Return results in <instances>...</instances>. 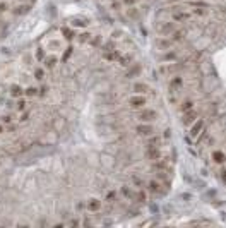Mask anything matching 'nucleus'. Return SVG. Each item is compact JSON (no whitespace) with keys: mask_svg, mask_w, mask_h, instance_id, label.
I'll return each instance as SVG.
<instances>
[{"mask_svg":"<svg viewBox=\"0 0 226 228\" xmlns=\"http://www.w3.org/2000/svg\"><path fill=\"white\" fill-rule=\"evenodd\" d=\"M156 117H158V112L156 110H146V108H141L139 113H137V120H141V122H152V120H156Z\"/></svg>","mask_w":226,"mask_h":228,"instance_id":"f257e3e1","label":"nucleus"},{"mask_svg":"<svg viewBox=\"0 0 226 228\" xmlns=\"http://www.w3.org/2000/svg\"><path fill=\"white\" fill-rule=\"evenodd\" d=\"M146 103H147V100H146L144 96H141V94H136V96L129 98V105H130V108H134V110H141V108H144Z\"/></svg>","mask_w":226,"mask_h":228,"instance_id":"f03ea898","label":"nucleus"},{"mask_svg":"<svg viewBox=\"0 0 226 228\" xmlns=\"http://www.w3.org/2000/svg\"><path fill=\"white\" fill-rule=\"evenodd\" d=\"M158 31H159V34H161V36H171L175 31H177V26H175L173 23H163L158 28Z\"/></svg>","mask_w":226,"mask_h":228,"instance_id":"7ed1b4c3","label":"nucleus"},{"mask_svg":"<svg viewBox=\"0 0 226 228\" xmlns=\"http://www.w3.org/2000/svg\"><path fill=\"white\" fill-rule=\"evenodd\" d=\"M136 132L139 135H151V134H154V127H152L151 124H147V122H142L141 125L136 127Z\"/></svg>","mask_w":226,"mask_h":228,"instance_id":"20e7f679","label":"nucleus"},{"mask_svg":"<svg viewBox=\"0 0 226 228\" xmlns=\"http://www.w3.org/2000/svg\"><path fill=\"white\" fill-rule=\"evenodd\" d=\"M195 119H199V113L192 108V110H188V112L183 113V117H182V124H183V125H188V124L195 122Z\"/></svg>","mask_w":226,"mask_h":228,"instance_id":"39448f33","label":"nucleus"},{"mask_svg":"<svg viewBox=\"0 0 226 228\" xmlns=\"http://www.w3.org/2000/svg\"><path fill=\"white\" fill-rule=\"evenodd\" d=\"M146 158H147V160H151V161L159 160V158H161V151H159L158 146H152V148L146 149Z\"/></svg>","mask_w":226,"mask_h":228,"instance_id":"423d86ee","label":"nucleus"},{"mask_svg":"<svg viewBox=\"0 0 226 228\" xmlns=\"http://www.w3.org/2000/svg\"><path fill=\"white\" fill-rule=\"evenodd\" d=\"M202 132H204V120L199 119L197 122L190 127V135H192V137H197V135L202 134Z\"/></svg>","mask_w":226,"mask_h":228,"instance_id":"0eeeda50","label":"nucleus"},{"mask_svg":"<svg viewBox=\"0 0 226 228\" xmlns=\"http://www.w3.org/2000/svg\"><path fill=\"white\" fill-rule=\"evenodd\" d=\"M173 19L177 21V23H187L188 19H190V14L188 12H183V10H173Z\"/></svg>","mask_w":226,"mask_h":228,"instance_id":"6e6552de","label":"nucleus"},{"mask_svg":"<svg viewBox=\"0 0 226 228\" xmlns=\"http://www.w3.org/2000/svg\"><path fill=\"white\" fill-rule=\"evenodd\" d=\"M100 208H101V201L96 199V197H93V199H89L86 203V209H87V211H91V213L100 211Z\"/></svg>","mask_w":226,"mask_h":228,"instance_id":"1a4fd4ad","label":"nucleus"},{"mask_svg":"<svg viewBox=\"0 0 226 228\" xmlns=\"http://www.w3.org/2000/svg\"><path fill=\"white\" fill-rule=\"evenodd\" d=\"M152 168L154 170H168V158H159V160H156V161H152Z\"/></svg>","mask_w":226,"mask_h":228,"instance_id":"9d476101","label":"nucleus"},{"mask_svg":"<svg viewBox=\"0 0 226 228\" xmlns=\"http://www.w3.org/2000/svg\"><path fill=\"white\" fill-rule=\"evenodd\" d=\"M43 64H45V69L52 71V69H55V65L58 64V58L55 57V55H50V57H45V58H43Z\"/></svg>","mask_w":226,"mask_h":228,"instance_id":"9b49d317","label":"nucleus"},{"mask_svg":"<svg viewBox=\"0 0 226 228\" xmlns=\"http://www.w3.org/2000/svg\"><path fill=\"white\" fill-rule=\"evenodd\" d=\"M171 45H173V41H171L168 36H166V38H158L156 40V46H158L159 50H168Z\"/></svg>","mask_w":226,"mask_h":228,"instance_id":"f8f14e48","label":"nucleus"},{"mask_svg":"<svg viewBox=\"0 0 226 228\" xmlns=\"http://www.w3.org/2000/svg\"><path fill=\"white\" fill-rule=\"evenodd\" d=\"M147 190L152 194H159V192H165V190H161V183L158 182V180H149L147 182Z\"/></svg>","mask_w":226,"mask_h":228,"instance_id":"ddd939ff","label":"nucleus"},{"mask_svg":"<svg viewBox=\"0 0 226 228\" xmlns=\"http://www.w3.org/2000/svg\"><path fill=\"white\" fill-rule=\"evenodd\" d=\"M159 142H161V137L156 135V134H151L147 139H146L144 146H146V148H152V146H159Z\"/></svg>","mask_w":226,"mask_h":228,"instance_id":"4468645a","label":"nucleus"},{"mask_svg":"<svg viewBox=\"0 0 226 228\" xmlns=\"http://www.w3.org/2000/svg\"><path fill=\"white\" fill-rule=\"evenodd\" d=\"M23 94H24L23 86H19V84H12V86H10V96L12 98H21Z\"/></svg>","mask_w":226,"mask_h":228,"instance_id":"2eb2a0df","label":"nucleus"},{"mask_svg":"<svg viewBox=\"0 0 226 228\" xmlns=\"http://www.w3.org/2000/svg\"><path fill=\"white\" fill-rule=\"evenodd\" d=\"M149 91V86L146 82H136L134 84V93L136 94H142V93H147Z\"/></svg>","mask_w":226,"mask_h":228,"instance_id":"dca6fc26","label":"nucleus"},{"mask_svg":"<svg viewBox=\"0 0 226 228\" xmlns=\"http://www.w3.org/2000/svg\"><path fill=\"white\" fill-rule=\"evenodd\" d=\"M194 105H195V103L192 101V100H185V101L182 103L180 106H178V110H180L182 113H185V112H188V110H192V108H194Z\"/></svg>","mask_w":226,"mask_h":228,"instance_id":"f3484780","label":"nucleus"},{"mask_svg":"<svg viewBox=\"0 0 226 228\" xmlns=\"http://www.w3.org/2000/svg\"><path fill=\"white\" fill-rule=\"evenodd\" d=\"M118 57H120V53H118V51H115V50H111V51H105V53H103V58H105V60H108V62L116 60Z\"/></svg>","mask_w":226,"mask_h":228,"instance_id":"a211bd4d","label":"nucleus"},{"mask_svg":"<svg viewBox=\"0 0 226 228\" xmlns=\"http://www.w3.org/2000/svg\"><path fill=\"white\" fill-rule=\"evenodd\" d=\"M213 160L214 161H216V163H224V161H226V156H224V153L223 151H214L213 153Z\"/></svg>","mask_w":226,"mask_h":228,"instance_id":"6ab92c4d","label":"nucleus"},{"mask_svg":"<svg viewBox=\"0 0 226 228\" xmlns=\"http://www.w3.org/2000/svg\"><path fill=\"white\" fill-rule=\"evenodd\" d=\"M170 86L173 87V89H175V87H182V86H183V79H182V77H178V76H175L173 79L170 81Z\"/></svg>","mask_w":226,"mask_h":228,"instance_id":"aec40b11","label":"nucleus"},{"mask_svg":"<svg viewBox=\"0 0 226 228\" xmlns=\"http://www.w3.org/2000/svg\"><path fill=\"white\" fill-rule=\"evenodd\" d=\"M118 62H120V65H123V67H129L130 62H132V57H130V55H123V57H118Z\"/></svg>","mask_w":226,"mask_h":228,"instance_id":"412c9836","label":"nucleus"},{"mask_svg":"<svg viewBox=\"0 0 226 228\" xmlns=\"http://www.w3.org/2000/svg\"><path fill=\"white\" fill-rule=\"evenodd\" d=\"M26 106H28L26 100H23V98H17V103H16V110H17V112H24V110H26Z\"/></svg>","mask_w":226,"mask_h":228,"instance_id":"4be33fe9","label":"nucleus"},{"mask_svg":"<svg viewBox=\"0 0 226 228\" xmlns=\"http://www.w3.org/2000/svg\"><path fill=\"white\" fill-rule=\"evenodd\" d=\"M134 199L137 201V203H141V204H144L146 201H147V196H146V192L144 190H139V192L136 194V197H134Z\"/></svg>","mask_w":226,"mask_h":228,"instance_id":"5701e85b","label":"nucleus"},{"mask_svg":"<svg viewBox=\"0 0 226 228\" xmlns=\"http://www.w3.org/2000/svg\"><path fill=\"white\" fill-rule=\"evenodd\" d=\"M24 94H26L28 98H33V96H36V94H38V89H36L34 86H29V87L24 89Z\"/></svg>","mask_w":226,"mask_h":228,"instance_id":"b1692460","label":"nucleus"},{"mask_svg":"<svg viewBox=\"0 0 226 228\" xmlns=\"http://www.w3.org/2000/svg\"><path fill=\"white\" fill-rule=\"evenodd\" d=\"M62 34L65 36V40H74V31L72 29H69V28H62Z\"/></svg>","mask_w":226,"mask_h":228,"instance_id":"393cba45","label":"nucleus"},{"mask_svg":"<svg viewBox=\"0 0 226 228\" xmlns=\"http://www.w3.org/2000/svg\"><path fill=\"white\" fill-rule=\"evenodd\" d=\"M122 194H123L125 197H129V199H134V197H136V194H134L132 190H130V187H127V185L122 187Z\"/></svg>","mask_w":226,"mask_h":228,"instance_id":"a878e982","label":"nucleus"},{"mask_svg":"<svg viewBox=\"0 0 226 228\" xmlns=\"http://www.w3.org/2000/svg\"><path fill=\"white\" fill-rule=\"evenodd\" d=\"M29 9H31L29 5H21V7H17V9L14 10V14H16V16H23V14H28Z\"/></svg>","mask_w":226,"mask_h":228,"instance_id":"bb28decb","label":"nucleus"},{"mask_svg":"<svg viewBox=\"0 0 226 228\" xmlns=\"http://www.w3.org/2000/svg\"><path fill=\"white\" fill-rule=\"evenodd\" d=\"M12 115H10V113H5V115H2L0 117V122L3 124V125H9V124H12Z\"/></svg>","mask_w":226,"mask_h":228,"instance_id":"cd10ccee","label":"nucleus"},{"mask_svg":"<svg viewBox=\"0 0 226 228\" xmlns=\"http://www.w3.org/2000/svg\"><path fill=\"white\" fill-rule=\"evenodd\" d=\"M183 36H185L183 31H175L173 34H171V41H182V40H183Z\"/></svg>","mask_w":226,"mask_h":228,"instance_id":"c85d7f7f","label":"nucleus"},{"mask_svg":"<svg viewBox=\"0 0 226 228\" xmlns=\"http://www.w3.org/2000/svg\"><path fill=\"white\" fill-rule=\"evenodd\" d=\"M34 79L36 81H43V79H45V69H36V71H34Z\"/></svg>","mask_w":226,"mask_h":228,"instance_id":"c756f323","label":"nucleus"},{"mask_svg":"<svg viewBox=\"0 0 226 228\" xmlns=\"http://www.w3.org/2000/svg\"><path fill=\"white\" fill-rule=\"evenodd\" d=\"M161 60L163 62H166V60H177V53L175 51H170V53H165L161 57Z\"/></svg>","mask_w":226,"mask_h":228,"instance_id":"7c9ffc66","label":"nucleus"},{"mask_svg":"<svg viewBox=\"0 0 226 228\" xmlns=\"http://www.w3.org/2000/svg\"><path fill=\"white\" fill-rule=\"evenodd\" d=\"M72 51H74V48H72V46H69V48H65V51H64V57H62V62H67L69 58H70Z\"/></svg>","mask_w":226,"mask_h":228,"instance_id":"2f4dec72","label":"nucleus"},{"mask_svg":"<svg viewBox=\"0 0 226 228\" xmlns=\"http://www.w3.org/2000/svg\"><path fill=\"white\" fill-rule=\"evenodd\" d=\"M141 71H142V67H141V65H136V67H132L129 72H127V77H132V76H136L137 72H141Z\"/></svg>","mask_w":226,"mask_h":228,"instance_id":"473e14b6","label":"nucleus"},{"mask_svg":"<svg viewBox=\"0 0 226 228\" xmlns=\"http://www.w3.org/2000/svg\"><path fill=\"white\" fill-rule=\"evenodd\" d=\"M72 26H79V28H86V26H87V21H84V19H74V21H72Z\"/></svg>","mask_w":226,"mask_h":228,"instance_id":"72a5a7b5","label":"nucleus"},{"mask_svg":"<svg viewBox=\"0 0 226 228\" xmlns=\"http://www.w3.org/2000/svg\"><path fill=\"white\" fill-rule=\"evenodd\" d=\"M91 36H93L91 33H82V34H79V41L86 43V41H89V40H91Z\"/></svg>","mask_w":226,"mask_h":228,"instance_id":"f704fd0d","label":"nucleus"},{"mask_svg":"<svg viewBox=\"0 0 226 228\" xmlns=\"http://www.w3.org/2000/svg\"><path fill=\"white\" fill-rule=\"evenodd\" d=\"M132 182L136 183L137 187H144V180H142V178H139V177H137V175H132Z\"/></svg>","mask_w":226,"mask_h":228,"instance_id":"c9c22d12","label":"nucleus"},{"mask_svg":"<svg viewBox=\"0 0 226 228\" xmlns=\"http://www.w3.org/2000/svg\"><path fill=\"white\" fill-rule=\"evenodd\" d=\"M115 199H116V192H115V190H110V192H106V201H108V203H113Z\"/></svg>","mask_w":226,"mask_h":228,"instance_id":"e433bc0d","label":"nucleus"},{"mask_svg":"<svg viewBox=\"0 0 226 228\" xmlns=\"http://www.w3.org/2000/svg\"><path fill=\"white\" fill-rule=\"evenodd\" d=\"M91 46H100L101 45V36H94L93 40H89Z\"/></svg>","mask_w":226,"mask_h":228,"instance_id":"4c0bfd02","label":"nucleus"},{"mask_svg":"<svg viewBox=\"0 0 226 228\" xmlns=\"http://www.w3.org/2000/svg\"><path fill=\"white\" fill-rule=\"evenodd\" d=\"M127 16H129V17H137V9H136V7L127 9Z\"/></svg>","mask_w":226,"mask_h":228,"instance_id":"58836bf2","label":"nucleus"},{"mask_svg":"<svg viewBox=\"0 0 226 228\" xmlns=\"http://www.w3.org/2000/svg\"><path fill=\"white\" fill-rule=\"evenodd\" d=\"M36 58L43 62V58H45V51H43V48H38V50H36Z\"/></svg>","mask_w":226,"mask_h":228,"instance_id":"ea45409f","label":"nucleus"},{"mask_svg":"<svg viewBox=\"0 0 226 228\" xmlns=\"http://www.w3.org/2000/svg\"><path fill=\"white\" fill-rule=\"evenodd\" d=\"M194 14H197V16H206L207 10L204 9V7H199V9H194Z\"/></svg>","mask_w":226,"mask_h":228,"instance_id":"a19ab883","label":"nucleus"},{"mask_svg":"<svg viewBox=\"0 0 226 228\" xmlns=\"http://www.w3.org/2000/svg\"><path fill=\"white\" fill-rule=\"evenodd\" d=\"M46 93H48V86H41L38 89V94L39 96H46Z\"/></svg>","mask_w":226,"mask_h":228,"instance_id":"79ce46f5","label":"nucleus"},{"mask_svg":"<svg viewBox=\"0 0 226 228\" xmlns=\"http://www.w3.org/2000/svg\"><path fill=\"white\" fill-rule=\"evenodd\" d=\"M7 9H9V3H7V2H0V14L7 12Z\"/></svg>","mask_w":226,"mask_h":228,"instance_id":"37998d69","label":"nucleus"},{"mask_svg":"<svg viewBox=\"0 0 226 228\" xmlns=\"http://www.w3.org/2000/svg\"><path fill=\"white\" fill-rule=\"evenodd\" d=\"M111 48H115V45H113V41H108L106 45L103 46V50H105V51H111Z\"/></svg>","mask_w":226,"mask_h":228,"instance_id":"c03bdc74","label":"nucleus"},{"mask_svg":"<svg viewBox=\"0 0 226 228\" xmlns=\"http://www.w3.org/2000/svg\"><path fill=\"white\" fill-rule=\"evenodd\" d=\"M111 9L113 10H120V3L116 2V0H113V2H111Z\"/></svg>","mask_w":226,"mask_h":228,"instance_id":"a18cd8bd","label":"nucleus"},{"mask_svg":"<svg viewBox=\"0 0 226 228\" xmlns=\"http://www.w3.org/2000/svg\"><path fill=\"white\" fill-rule=\"evenodd\" d=\"M21 122H28V120H29V113H23V117H21Z\"/></svg>","mask_w":226,"mask_h":228,"instance_id":"49530a36","label":"nucleus"},{"mask_svg":"<svg viewBox=\"0 0 226 228\" xmlns=\"http://www.w3.org/2000/svg\"><path fill=\"white\" fill-rule=\"evenodd\" d=\"M221 178H223V182H226V168L221 170Z\"/></svg>","mask_w":226,"mask_h":228,"instance_id":"de8ad7c7","label":"nucleus"},{"mask_svg":"<svg viewBox=\"0 0 226 228\" xmlns=\"http://www.w3.org/2000/svg\"><path fill=\"white\" fill-rule=\"evenodd\" d=\"M123 3H125V5H134L136 0H123Z\"/></svg>","mask_w":226,"mask_h":228,"instance_id":"09e8293b","label":"nucleus"},{"mask_svg":"<svg viewBox=\"0 0 226 228\" xmlns=\"http://www.w3.org/2000/svg\"><path fill=\"white\" fill-rule=\"evenodd\" d=\"M69 225H70V226H77V225H79V221H77V220H72V221L69 223Z\"/></svg>","mask_w":226,"mask_h":228,"instance_id":"8fccbe9b","label":"nucleus"},{"mask_svg":"<svg viewBox=\"0 0 226 228\" xmlns=\"http://www.w3.org/2000/svg\"><path fill=\"white\" fill-rule=\"evenodd\" d=\"M170 135H171V130H170V129H166V130H165V137H166V139H168V137H170Z\"/></svg>","mask_w":226,"mask_h":228,"instance_id":"3c124183","label":"nucleus"},{"mask_svg":"<svg viewBox=\"0 0 226 228\" xmlns=\"http://www.w3.org/2000/svg\"><path fill=\"white\" fill-rule=\"evenodd\" d=\"M3 132H5V125H3V124H0V134H3Z\"/></svg>","mask_w":226,"mask_h":228,"instance_id":"603ef678","label":"nucleus"},{"mask_svg":"<svg viewBox=\"0 0 226 228\" xmlns=\"http://www.w3.org/2000/svg\"><path fill=\"white\" fill-rule=\"evenodd\" d=\"M0 26H2V21H0Z\"/></svg>","mask_w":226,"mask_h":228,"instance_id":"864d4df0","label":"nucleus"},{"mask_svg":"<svg viewBox=\"0 0 226 228\" xmlns=\"http://www.w3.org/2000/svg\"><path fill=\"white\" fill-rule=\"evenodd\" d=\"M190 2H195V0H190Z\"/></svg>","mask_w":226,"mask_h":228,"instance_id":"5fc2aeb1","label":"nucleus"},{"mask_svg":"<svg viewBox=\"0 0 226 228\" xmlns=\"http://www.w3.org/2000/svg\"><path fill=\"white\" fill-rule=\"evenodd\" d=\"M110 2H113V0H110Z\"/></svg>","mask_w":226,"mask_h":228,"instance_id":"6e6d98bb","label":"nucleus"}]
</instances>
